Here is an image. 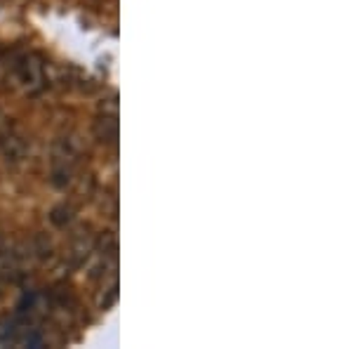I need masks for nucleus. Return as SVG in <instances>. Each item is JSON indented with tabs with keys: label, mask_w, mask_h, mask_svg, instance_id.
<instances>
[{
	"label": "nucleus",
	"mask_w": 353,
	"mask_h": 349,
	"mask_svg": "<svg viewBox=\"0 0 353 349\" xmlns=\"http://www.w3.org/2000/svg\"><path fill=\"white\" fill-rule=\"evenodd\" d=\"M0 147H3L5 156L12 158V161L21 158V153H24V142H21V137L14 135L12 130H5V133L0 135Z\"/></svg>",
	"instance_id": "obj_3"
},
{
	"label": "nucleus",
	"mask_w": 353,
	"mask_h": 349,
	"mask_svg": "<svg viewBox=\"0 0 353 349\" xmlns=\"http://www.w3.org/2000/svg\"><path fill=\"white\" fill-rule=\"evenodd\" d=\"M10 81L12 88L26 95H36L45 88V68L43 62L31 53H19L10 62Z\"/></svg>",
	"instance_id": "obj_1"
},
{
	"label": "nucleus",
	"mask_w": 353,
	"mask_h": 349,
	"mask_svg": "<svg viewBox=\"0 0 353 349\" xmlns=\"http://www.w3.org/2000/svg\"><path fill=\"white\" fill-rule=\"evenodd\" d=\"M73 165H76V153L68 142H59L54 147V158H52V170H54V177L59 180H68L73 173Z\"/></svg>",
	"instance_id": "obj_2"
}]
</instances>
